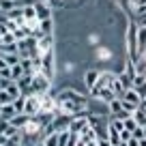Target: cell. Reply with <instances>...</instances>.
<instances>
[{
	"instance_id": "28",
	"label": "cell",
	"mask_w": 146,
	"mask_h": 146,
	"mask_svg": "<svg viewBox=\"0 0 146 146\" xmlns=\"http://www.w3.org/2000/svg\"><path fill=\"white\" fill-rule=\"evenodd\" d=\"M75 146H88V142H86V140H82V137H80V140H78V144H75Z\"/></svg>"
},
{
	"instance_id": "23",
	"label": "cell",
	"mask_w": 146,
	"mask_h": 146,
	"mask_svg": "<svg viewBox=\"0 0 146 146\" xmlns=\"http://www.w3.org/2000/svg\"><path fill=\"white\" fill-rule=\"evenodd\" d=\"M127 140H131V131L123 129V131H120V142H127Z\"/></svg>"
},
{
	"instance_id": "32",
	"label": "cell",
	"mask_w": 146,
	"mask_h": 146,
	"mask_svg": "<svg viewBox=\"0 0 146 146\" xmlns=\"http://www.w3.org/2000/svg\"><path fill=\"white\" fill-rule=\"evenodd\" d=\"M135 2H137V0H133V5H135Z\"/></svg>"
},
{
	"instance_id": "10",
	"label": "cell",
	"mask_w": 146,
	"mask_h": 146,
	"mask_svg": "<svg viewBox=\"0 0 146 146\" xmlns=\"http://www.w3.org/2000/svg\"><path fill=\"white\" fill-rule=\"evenodd\" d=\"M17 114L15 112V108H13V103H7V105H0V116H2V120H7L9 123L13 116Z\"/></svg>"
},
{
	"instance_id": "19",
	"label": "cell",
	"mask_w": 146,
	"mask_h": 146,
	"mask_svg": "<svg viewBox=\"0 0 146 146\" xmlns=\"http://www.w3.org/2000/svg\"><path fill=\"white\" fill-rule=\"evenodd\" d=\"M41 142H43V146H58V133H50Z\"/></svg>"
},
{
	"instance_id": "8",
	"label": "cell",
	"mask_w": 146,
	"mask_h": 146,
	"mask_svg": "<svg viewBox=\"0 0 146 146\" xmlns=\"http://www.w3.org/2000/svg\"><path fill=\"white\" fill-rule=\"evenodd\" d=\"M99 75H101V71H97V69H90V71H86V73H84V84H86V88H88V90H90V88L97 84Z\"/></svg>"
},
{
	"instance_id": "11",
	"label": "cell",
	"mask_w": 146,
	"mask_h": 146,
	"mask_svg": "<svg viewBox=\"0 0 146 146\" xmlns=\"http://www.w3.org/2000/svg\"><path fill=\"white\" fill-rule=\"evenodd\" d=\"M5 90L9 92V95L13 97V99H15V97H19V95H24V92H22V88H19V84L15 82V80H9V84L5 86Z\"/></svg>"
},
{
	"instance_id": "4",
	"label": "cell",
	"mask_w": 146,
	"mask_h": 146,
	"mask_svg": "<svg viewBox=\"0 0 146 146\" xmlns=\"http://www.w3.org/2000/svg\"><path fill=\"white\" fill-rule=\"evenodd\" d=\"M88 125V116L78 114V116H71V123H69V131L71 133H80L84 127Z\"/></svg>"
},
{
	"instance_id": "2",
	"label": "cell",
	"mask_w": 146,
	"mask_h": 146,
	"mask_svg": "<svg viewBox=\"0 0 146 146\" xmlns=\"http://www.w3.org/2000/svg\"><path fill=\"white\" fill-rule=\"evenodd\" d=\"M47 90H50V78L43 75L41 71H35L32 73V92L41 97V95H47Z\"/></svg>"
},
{
	"instance_id": "12",
	"label": "cell",
	"mask_w": 146,
	"mask_h": 146,
	"mask_svg": "<svg viewBox=\"0 0 146 146\" xmlns=\"http://www.w3.org/2000/svg\"><path fill=\"white\" fill-rule=\"evenodd\" d=\"M39 30H41L43 35H52V32H54V19L52 17L41 19V22H39Z\"/></svg>"
},
{
	"instance_id": "14",
	"label": "cell",
	"mask_w": 146,
	"mask_h": 146,
	"mask_svg": "<svg viewBox=\"0 0 146 146\" xmlns=\"http://www.w3.org/2000/svg\"><path fill=\"white\" fill-rule=\"evenodd\" d=\"M22 2L19 0H0V13H7V11L15 9V7H19Z\"/></svg>"
},
{
	"instance_id": "21",
	"label": "cell",
	"mask_w": 146,
	"mask_h": 146,
	"mask_svg": "<svg viewBox=\"0 0 146 146\" xmlns=\"http://www.w3.org/2000/svg\"><path fill=\"white\" fill-rule=\"evenodd\" d=\"M123 120H125V129H127V131H133V129L137 127V123H135L133 116H127V118H123Z\"/></svg>"
},
{
	"instance_id": "1",
	"label": "cell",
	"mask_w": 146,
	"mask_h": 146,
	"mask_svg": "<svg viewBox=\"0 0 146 146\" xmlns=\"http://www.w3.org/2000/svg\"><path fill=\"white\" fill-rule=\"evenodd\" d=\"M137 30H140V26H137L135 19H129L127 22V36H125V45H127V54L131 60H137L140 58V54H137Z\"/></svg>"
},
{
	"instance_id": "29",
	"label": "cell",
	"mask_w": 146,
	"mask_h": 146,
	"mask_svg": "<svg viewBox=\"0 0 146 146\" xmlns=\"http://www.w3.org/2000/svg\"><path fill=\"white\" fill-rule=\"evenodd\" d=\"M47 2H50V5H58V7L62 5V0H47Z\"/></svg>"
},
{
	"instance_id": "20",
	"label": "cell",
	"mask_w": 146,
	"mask_h": 146,
	"mask_svg": "<svg viewBox=\"0 0 146 146\" xmlns=\"http://www.w3.org/2000/svg\"><path fill=\"white\" fill-rule=\"evenodd\" d=\"M7 103H13V97H11L5 88H0V105H7Z\"/></svg>"
},
{
	"instance_id": "7",
	"label": "cell",
	"mask_w": 146,
	"mask_h": 146,
	"mask_svg": "<svg viewBox=\"0 0 146 146\" xmlns=\"http://www.w3.org/2000/svg\"><path fill=\"white\" fill-rule=\"evenodd\" d=\"M120 99H125V101H129V103H133V105H140L142 103V97H140V92H137V88H127V90L120 95Z\"/></svg>"
},
{
	"instance_id": "18",
	"label": "cell",
	"mask_w": 146,
	"mask_h": 146,
	"mask_svg": "<svg viewBox=\"0 0 146 146\" xmlns=\"http://www.w3.org/2000/svg\"><path fill=\"white\" fill-rule=\"evenodd\" d=\"M108 140H110V144H116V146H118L120 144V131L108 127Z\"/></svg>"
},
{
	"instance_id": "9",
	"label": "cell",
	"mask_w": 146,
	"mask_h": 146,
	"mask_svg": "<svg viewBox=\"0 0 146 146\" xmlns=\"http://www.w3.org/2000/svg\"><path fill=\"white\" fill-rule=\"evenodd\" d=\"M28 120H30V116H28V114H15L13 118L9 120V125H13V127H17V129H24L28 125Z\"/></svg>"
},
{
	"instance_id": "25",
	"label": "cell",
	"mask_w": 146,
	"mask_h": 146,
	"mask_svg": "<svg viewBox=\"0 0 146 146\" xmlns=\"http://www.w3.org/2000/svg\"><path fill=\"white\" fill-rule=\"evenodd\" d=\"M5 69H9V64H7V60L0 56V71H5Z\"/></svg>"
},
{
	"instance_id": "24",
	"label": "cell",
	"mask_w": 146,
	"mask_h": 146,
	"mask_svg": "<svg viewBox=\"0 0 146 146\" xmlns=\"http://www.w3.org/2000/svg\"><path fill=\"white\" fill-rule=\"evenodd\" d=\"M137 92H140V97H142V99H146V82L142 84V86H137Z\"/></svg>"
},
{
	"instance_id": "31",
	"label": "cell",
	"mask_w": 146,
	"mask_h": 146,
	"mask_svg": "<svg viewBox=\"0 0 146 146\" xmlns=\"http://www.w3.org/2000/svg\"><path fill=\"white\" fill-rule=\"evenodd\" d=\"M140 146H146V137H142V140H140Z\"/></svg>"
},
{
	"instance_id": "16",
	"label": "cell",
	"mask_w": 146,
	"mask_h": 146,
	"mask_svg": "<svg viewBox=\"0 0 146 146\" xmlns=\"http://www.w3.org/2000/svg\"><path fill=\"white\" fill-rule=\"evenodd\" d=\"M97 97H101V99H103L105 103H108V101H112V99L116 97V92L112 90L110 86H105V88H101V90H99V95H97Z\"/></svg>"
},
{
	"instance_id": "27",
	"label": "cell",
	"mask_w": 146,
	"mask_h": 146,
	"mask_svg": "<svg viewBox=\"0 0 146 146\" xmlns=\"http://www.w3.org/2000/svg\"><path fill=\"white\" fill-rule=\"evenodd\" d=\"M118 2H120V7H125V9H129V7H131V2H133V0H118Z\"/></svg>"
},
{
	"instance_id": "5",
	"label": "cell",
	"mask_w": 146,
	"mask_h": 146,
	"mask_svg": "<svg viewBox=\"0 0 146 146\" xmlns=\"http://www.w3.org/2000/svg\"><path fill=\"white\" fill-rule=\"evenodd\" d=\"M35 11H36V19H39V22L52 17V9H50V5H47V0H36L35 2Z\"/></svg>"
},
{
	"instance_id": "26",
	"label": "cell",
	"mask_w": 146,
	"mask_h": 146,
	"mask_svg": "<svg viewBox=\"0 0 146 146\" xmlns=\"http://www.w3.org/2000/svg\"><path fill=\"white\" fill-rule=\"evenodd\" d=\"M127 146H140V140H135V137H131V140H127Z\"/></svg>"
},
{
	"instance_id": "15",
	"label": "cell",
	"mask_w": 146,
	"mask_h": 146,
	"mask_svg": "<svg viewBox=\"0 0 146 146\" xmlns=\"http://www.w3.org/2000/svg\"><path fill=\"white\" fill-rule=\"evenodd\" d=\"M9 69H11V80H19V78L24 75V73H26V71H24V67H22V62L11 64Z\"/></svg>"
},
{
	"instance_id": "6",
	"label": "cell",
	"mask_w": 146,
	"mask_h": 146,
	"mask_svg": "<svg viewBox=\"0 0 146 146\" xmlns=\"http://www.w3.org/2000/svg\"><path fill=\"white\" fill-rule=\"evenodd\" d=\"M22 17H24V22H26V24H39L35 5H22Z\"/></svg>"
},
{
	"instance_id": "22",
	"label": "cell",
	"mask_w": 146,
	"mask_h": 146,
	"mask_svg": "<svg viewBox=\"0 0 146 146\" xmlns=\"http://www.w3.org/2000/svg\"><path fill=\"white\" fill-rule=\"evenodd\" d=\"M137 108H140V105H133V103H129V101H125V99H123V110H125V112L133 114V112H135Z\"/></svg>"
},
{
	"instance_id": "30",
	"label": "cell",
	"mask_w": 146,
	"mask_h": 146,
	"mask_svg": "<svg viewBox=\"0 0 146 146\" xmlns=\"http://www.w3.org/2000/svg\"><path fill=\"white\" fill-rule=\"evenodd\" d=\"M30 146H43V142L39 140V142H35V144H30Z\"/></svg>"
},
{
	"instance_id": "17",
	"label": "cell",
	"mask_w": 146,
	"mask_h": 146,
	"mask_svg": "<svg viewBox=\"0 0 146 146\" xmlns=\"http://www.w3.org/2000/svg\"><path fill=\"white\" fill-rule=\"evenodd\" d=\"M24 105H26V95H19L13 99V108L17 114H24Z\"/></svg>"
},
{
	"instance_id": "13",
	"label": "cell",
	"mask_w": 146,
	"mask_h": 146,
	"mask_svg": "<svg viewBox=\"0 0 146 146\" xmlns=\"http://www.w3.org/2000/svg\"><path fill=\"white\" fill-rule=\"evenodd\" d=\"M131 116H133V118H135V123L140 125V127H146V110L142 108V105H140V108L135 110V112H133Z\"/></svg>"
},
{
	"instance_id": "3",
	"label": "cell",
	"mask_w": 146,
	"mask_h": 146,
	"mask_svg": "<svg viewBox=\"0 0 146 146\" xmlns=\"http://www.w3.org/2000/svg\"><path fill=\"white\" fill-rule=\"evenodd\" d=\"M56 101H73V103L86 105V97H84L82 92L73 90V88H64V90H60L58 97H56Z\"/></svg>"
}]
</instances>
